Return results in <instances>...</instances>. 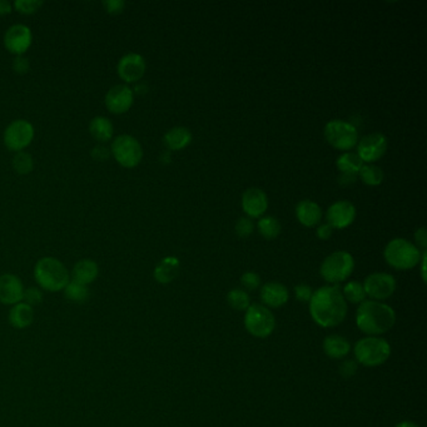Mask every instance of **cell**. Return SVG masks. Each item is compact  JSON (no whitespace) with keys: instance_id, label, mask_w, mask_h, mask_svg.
I'll use <instances>...</instances> for the list:
<instances>
[{"instance_id":"33","label":"cell","mask_w":427,"mask_h":427,"mask_svg":"<svg viewBox=\"0 0 427 427\" xmlns=\"http://www.w3.org/2000/svg\"><path fill=\"white\" fill-rule=\"evenodd\" d=\"M13 167L19 175H28L33 169L32 155H28L26 152H19L14 157Z\"/></svg>"},{"instance_id":"24","label":"cell","mask_w":427,"mask_h":427,"mask_svg":"<svg viewBox=\"0 0 427 427\" xmlns=\"http://www.w3.org/2000/svg\"><path fill=\"white\" fill-rule=\"evenodd\" d=\"M324 354L333 360H341L349 355L351 343L342 336L331 335L324 340Z\"/></svg>"},{"instance_id":"37","label":"cell","mask_w":427,"mask_h":427,"mask_svg":"<svg viewBox=\"0 0 427 427\" xmlns=\"http://www.w3.org/2000/svg\"><path fill=\"white\" fill-rule=\"evenodd\" d=\"M254 229V225H253L252 220L250 218H241L237 225H236V233L240 236V237H248L251 236Z\"/></svg>"},{"instance_id":"22","label":"cell","mask_w":427,"mask_h":427,"mask_svg":"<svg viewBox=\"0 0 427 427\" xmlns=\"http://www.w3.org/2000/svg\"><path fill=\"white\" fill-rule=\"evenodd\" d=\"M98 273L99 268L94 261L82 259L76 263L71 271V281L78 282L80 285L88 286L97 279Z\"/></svg>"},{"instance_id":"9","label":"cell","mask_w":427,"mask_h":427,"mask_svg":"<svg viewBox=\"0 0 427 427\" xmlns=\"http://www.w3.org/2000/svg\"><path fill=\"white\" fill-rule=\"evenodd\" d=\"M112 153L116 162L125 168L137 167L142 161L143 149L134 137L123 134L116 137L112 144Z\"/></svg>"},{"instance_id":"6","label":"cell","mask_w":427,"mask_h":427,"mask_svg":"<svg viewBox=\"0 0 427 427\" xmlns=\"http://www.w3.org/2000/svg\"><path fill=\"white\" fill-rule=\"evenodd\" d=\"M354 268H355V259L352 257V254L345 251H337L331 253L329 257L324 259L320 268V273L326 282L337 285L349 279Z\"/></svg>"},{"instance_id":"39","label":"cell","mask_w":427,"mask_h":427,"mask_svg":"<svg viewBox=\"0 0 427 427\" xmlns=\"http://www.w3.org/2000/svg\"><path fill=\"white\" fill-rule=\"evenodd\" d=\"M295 295H296V298H297L298 301H301V302H310L313 292L311 290L310 286L298 285L295 287Z\"/></svg>"},{"instance_id":"27","label":"cell","mask_w":427,"mask_h":427,"mask_svg":"<svg viewBox=\"0 0 427 427\" xmlns=\"http://www.w3.org/2000/svg\"><path fill=\"white\" fill-rule=\"evenodd\" d=\"M89 132L99 142H107L113 136V124L105 116H96L89 124Z\"/></svg>"},{"instance_id":"4","label":"cell","mask_w":427,"mask_h":427,"mask_svg":"<svg viewBox=\"0 0 427 427\" xmlns=\"http://www.w3.org/2000/svg\"><path fill=\"white\" fill-rule=\"evenodd\" d=\"M383 256L388 265L396 270H411L421 262L422 253L411 242L403 238L390 241L385 247Z\"/></svg>"},{"instance_id":"20","label":"cell","mask_w":427,"mask_h":427,"mask_svg":"<svg viewBox=\"0 0 427 427\" xmlns=\"http://www.w3.org/2000/svg\"><path fill=\"white\" fill-rule=\"evenodd\" d=\"M296 217L304 226H316L322 218V209L316 202L304 200L296 206Z\"/></svg>"},{"instance_id":"42","label":"cell","mask_w":427,"mask_h":427,"mask_svg":"<svg viewBox=\"0 0 427 427\" xmlns=\"http://www.w3.org/2000/svg\"><path fill=\"white\" fill-rule=\"evenodd\" d=\"M333 232V228L329 225V223H324L318 227L317 231H316V236H317L320 240L327 241L330 240L331 236Z\"/></svg>"},{"instance_id":"44","label":"cell","mask_w":427,"mask_h":427,"mask_svg":"<svg viewBox=\"0 0 427 427\" xmlns=\"http://www.w3.org/2000/svg\"><path fill=\"white\" fill-rule=\"evenodd\" d=\"M92 155L98 161H104L110 157V150H108V148H105L104 146H97L96 148L93 149Z\"/></svg>"},{"instance_id":"19","label":"cell","mask_w":427,"mask_h":427,"mask_svg":"<svg viewBox=\"0 0 427 427\" xmlns=\"http://www.w3.org/2000/svg\"><path fill=\"white\" fill-rule=\"evenodd\" d=\"M290 293L286 286L279 282H268L261 288V299L267 308H279L287 304Z\"/></svg>"},{"instance_id":"8","label":"cell","mask_w":427,"mask_h":427,"mask_svg":"<svg viewBox=\"0 0 427 427\" xmlns=\"http://www.w3.org/2000/svg\"><path fill=\"white\" fill-rule=\"evenodd\" d=\"M324 138L333 148L338 150H349L354 148L358 141V132L354 124L335 119L326 124Z\"/></svg>"},{"instance_id":"30","label":"cell","mask_w":427,"mask_h":427,"mask_svg":"<svg viewBox=\"0 0 427 427\" xmlns=\"http://www.w3.org/2000/svg\"><path fill=\"white\" fill-rule=\"evenodd\" d=\"M281 223L277 218L267 216L259 220V231L265 240H273L281 233Z\"/></svg>"},{"instance_id":"18","label":"cell","mask_w":427,"mask_h":427,"mask_svg":"<svg viewBox=\"0 0 427 427\" xmlns=\"http://www.w3.org/2000/svg\"><path fill=\"white\" fill-rule=\"evenodd\" d=\"M242 208L252 218L261 217L268 208L267 194L259 188H248L242 195Z\"/></svg>"},{"instance_id":"1","label":"cell","mask_w":427,"mask_h":427,"mask_svg":"<svg viewBox=\"0 0 427 427\" xmlns=\"http://www.w3.org/2000/svg\"><path fill=\"white\" fill-rule=\"evenodd\" d=\"M310 313L321 327H335L347 315V302L338 286H324L313 292L310 299Z\"/></svg>"},{"instance_id":"46","label":"cell","mask_w":427,"mask_h":427,"mask_svg":"<svg viewBox=\"0 0 427 427\" xmlns=\"http://www.w3.org/2000/svg\"><path fill=\"white\" fill-rule=\"evenodd\" d=\"M395 427H420L417 426L416 424L414 422H411V421H403V422H400V424H397Z\"/></svg>"},{"instance_id":"23","label":"cell","mask_w":427,"mask_h":427,"mask_svg":"<svg viewBox=\"0 0 427 427\" xmlns=\"http://www.w3.org/2000/svg\"><path fill=\"white\" fill-rule=\"evenodd\" d=\"M178 273H180V259L171 256V257L163 259L157 265L153 276H155L157 282H159L162 285H167L178 276Z\"/></svg>"},{"instance_id":"32","label":"cell","mask_w":427,"mask_h":427,"mask_svg":"<svg viewBox=\"0 0 427 427\" xmlns=\"http://www.w3.org/2000/svg\"><path fill=\"white\" fill-rule=\"evenodd\" d=\"M228 304L236 311H246L251 306V299L246 291L234 288L227 296Z\"/></svg>"},{"instance_id":"28","label":"cell","mask_w":427,"mask_h":427,"mask_svg":"<svg viewBox=\"0 0 427 427\" xmlns=\"http://www.w3.org/2000/svg\"><path fill=\"white\" fill-rule=\"evenodd\" d=\"M341 291H342L343 297L346 299V302L349 301V304H363L365 298H366V292H365L363 284H360L357 281H351L347 285H345Z\"/></svg>"},{"instance_id":"14","label":"cell","mask_w":427,"mask_h":427,"mask_svg":"<svg viewBox=\"0 0 427 427\" xmlns=\"http://www.w3.org/2000/svg\"><path fill=\"white\" fill-rule=\"evenodd\" d=\"M133 99V92L128 85H114L105 96V105L112 113L122 114L130 110Z\"/></svg>"},{"instance_id":"31","label":"cell","mask_w":427,"mask_h":427,"mask_svg":"<svg viewBox=\"0 0 427 427\" xmlns=\"http://www.w3.org/2000/svg\"><path fill=\"white\" fill-rule=\"evenodd\" d=\"M361 181L367 184V186H378L383 181V172L380 167L374 166V164H366L363 166V168L358 172Z\"/></svg>"},{"instance_id":"12","label":"cell","mask_w":427,"mask_h":427,"mask_svg":"<svg viewBox=\"0 0 427 427\" xmlns=\"http://www.w3.org/2000/svg\"><path fill=\"white\" fill-rule=\"evenodd\" d=\"M387 150V138L382 133H371L363 137L357 144V155L365 163H374L382 158Z\"/></svg>"},{"instance_id":"11","label":"cell","mask_w":427,"mask_h":427,"mask_svg":"<svg viewBox=\"0 0 427 427\" xmlns=\"http://www.w3.org/2000/svg\"><path fill=\"white\" fill-rule=\"evenodd\" d=\"M34 138V127L24 119H18L9 124L4 132V143L10 150L26 148Z\"/></svg>"},{"instance_id":"5","label":"cell","mask_w":427,"mask_h":427,"mask_svg":"<svg viewBox=\"0 0 427 427\" xmlns=\"http://www.w3.org/2000/svg\"><path fill=\"white\" fill-rule=\"evenodd\" d=\"M357 363L367 367H376L386 363L391 355L390 343L381 337H365L355 345Z\"/></svg>"},{"instance_id":"21","label":"cell","mask_w":427,"mask_h":427,"mask_svg":"<svg viewBox=\"0 0 427 427\" xmlns=\"http://www.w3.org/2000/svg\"><path fill=\"white\" fill-rule=\"evenodd\" d=\"M8 321L10 326L17 330L28 329L34 321V310L32 306L24 304L23 301L19 304H14L9 311Z\"/></svg>"},{"instance_id":"29","label":"cell","mask_w":427,"mask_h":427,"mask_svg":"<svg viewBox=\"0 0 427 427\" xmlns=\"http://www.w3.org/2000/svg\"><path fill=\"white\" fill-rule=\"evenodd\" d=\"M64 296L71 302L85 304V301L89 298L88 286L80 285L78 282L71 281L64 288Z\"/></svg>"},{"instance_id":"34","label":"cell","mask_w":427,"mask_h":427,"mask_svg":"<svg viewBox=\"0 0 427 427\" xmlns=\"http://www.w3.org/2000/svg\"><path fill=\"white\" fill-rule=\"evenodd\" d=\"M43 6L40 0H17L14 3L15 9L23 14H33L38 10L39 7Z\"/></svg>"},{"instance_id":"45","label":"cell","mask_w":427,"mask_h":427,"mask_svg":"<svg viewBox=\"0 0 427 427\" xmlns=\"http://www.w3.org/2000/svg\"><path fill=\"white\" fill-rule=\"evenodd\" d=\"M12 12V4L7 0H0V15H6Z\"/></svg>"},{"instance_id":"17","label":"cell","mask_w":427,"mask_h":427,"mask_svg":"<svg viewBox=\"0 0 427 427\" xmlns=\"http://www.w3.org/2000/svg\"><path fill=\"white\" fill-rule=\"evenodd\" d=\"M24 287L19 277L6 273L0 276V302L3 304H19L23 301Z\"/></svg>"},{"instance_id":"40","label":"cell","mask_w":427,"mask_h":427,"mask_svg":"<svg viewBox=\"0 0 427 427\" xmlns=\"http://www.w3.org/2000/svg\"><path fill=\"white\" fill-rule=\"evenodd\" d=\"M104 6L107 7V10L112 14H118L121 12H123L124 6L125 3L121 1V0H110V1H105Z\"/></svg>"},{"instance_id":"43","label":"cell","mask_w":427,"mask_h":427,"mask_svg":"<svg viewBox=\"0 0 427 427\" xmlns=\"http://www.w3.org/2000/svg\"><path fill=\"white\" fill-rule=\"evenodd\" d=\"M415 240L417 242V245L424 250V251H426L427 247V234H426V228L425 227H421L419 228L416 233H415Z\"/></svg>"},{"instance_id":"16","label":"cell","mask_w":427,"mask_h":427,"mask_svg":"<svg viewBox=\"0 0 427 427\" xmlns=\"http://www.w3.org/2000/svg\"><path fill=\"white\" fill-rule=\"evenodd\" d=\"M146 73V60L137 53L125 54L118 63V74L127 83L139 80Z\"/></svg>"},{"instance_id":"10","label":"cell","mask_w":427,"mask_h":427,"mask_svg":"<svg viewBox=\"0 0 427 427\" xmlns=\"http://www.w3.org/2000/svg\"><path fill=\"white\" fill-rule=\"evenodd\" d=\"M363 288L366 296L374 298V301H381L394 295L396 291V279L390 273L376 272L366 277Z\"/></svg>"},{"instance_id":"38","label":"cell","mask_w":427,"mask_h":427,"mask_svg":"<svg viewBox=\"0 0 427 427\" xmlns=\"http://www.w3.org/2000/svg\"><path fill=\"white\" fill-rule=\"evenodd\" d=\"M357 371V363H355L354 360H347V361H343L340 366V374L342 376L343 378H351L352 376L356 374Z\"/></svg>"},{"instance_id":"3","label":"cell","mask_w":427,"mask_h":427,"mask_svg":"<svg viewBox=\"0 0 427 427\" xmlns=\"http://www.w3.org/2000/svg\"><path fill=\"white\" fill-rule=\"evenodd\" d=\"M34 279L43 290L59 292L71 282V274L59 259L44 257L34 267Z\"/></svg>"},{"instance_id":"25","label":"cell","mask_w":427,"mask_h":427,"mask_svg":"<svg viewBox=\"0 0 427 427\" xmlns=\"http://www.w3.org/2000/svg\"><path fill=\"white\" fill-rule=\"evenodd\" d=\"M192 141V133L186 127H175L169 130L164 136V143L172 150L186 148Z\"/></svg>"},{"instance_id":"15","label":"cell","mask_w":427,"mask_h":427,"mask_svg":"<svg viewBox=\"0 0 427 427\" xmlns=\"http://www.w3.org/2000/svg\"><path fill=\"white\" fill-rule=\"evenodd\" d=\"M326 217L332 228L343 229L354 223L356 218V208L351 202L338 201L331 204Z\"/></svg>"},{"instance_id":"35","label":"cell","mask_w":427,"mask_h":427,"mask_svg":"<svg viewBox=\"0 0 427 427\" xmlns=\"http://www.w3.org/2000/svg\"><path fill=\"white\" fill-rule=\"evenodd\" d=\"M241 284L246 288L247 291H254L261 285V279L259 274L254 272H246L241 277Z\"/></svg>"},{"instance_id":"41","label":"cell","mask_w":427,"mask_h":427,"mask_svg":"<svg viewBox=\"0 0 427 427\" xmlns=\"http://www.w3.org/2000/svg\"><path fill=\"white\" fill-rule=\"evenodd\" d=\"M13 68L14 71H17V73L24 74V73H26V71L29 69V62H28V59L24 58V57L18 55V58L14 60Z\"/></svg>"},{"instance_id":"7","label":"cell","mask_w":427,"mask_h":427,"mask_svg":"<svg viewBox=\"0 0 427 427\" xmlns=\"http://www.w3.org/2000/svg\"><path fill=\"white\" fill-rule=\"evenodd\" d=\"M246 330L257 338L271 336L276 327V318L263 304H251L245 315Z\"/></svg>"},{"instance_id":"36","label":"cell","mask_w":427,"mask_h":427,"mask_svg":"<svg viewBox=\"0 0 427 427\" xmlns=\"http://www.w3.org/2000/svg\"><path fill=\"white\" fill-rule=\"evenodd\" d=\"M43 301V293L42 291L37 288V287H32V288H28L24 290V295H23V302L29 306H37Z\"/></svg>"},{"instance_id":"26","label":"cell","mask_w":427,"mask_h":427,"mask_svg":"<svg viewBox=\"0 0 427 427\" xmlns=\"http://www.w3.org/2000/svg\"><path fill=\"white\" fill-rule=\"evenodd\" d=\"M336 166L342 175H357L363 168V162L355 152H346L338 157Z\"/></svg>"},{"instance_id":"2","label":"cell","mask_w":427,"mask_h":427,"mask_svg":"<svg viewBox=\"0 0 427 427\" xmlns=\"http://www.w3.org/2000/svg\"><path fill=\"white\" fill-rule=\"evenodd\" d=\"M396 322L395 311L378 301H363L357 308V327L369 336H378L391 330Z\"/></svg>"},{"instance_id":"13","label":"cell","mask_w":427,"mask_h":427,"mask_svg":"<svg viewBox=\"0 0 427 427\" xmlns=\"http://www.w3.org/2000/svg\"><path fill=\"white\" fill-rule=\"evenodd\" d=\"M33 35L31 29L24 24H15L8 29L4 37V44L8 51L21 55L32 46Z\"/></svg>"}]
</instances>
